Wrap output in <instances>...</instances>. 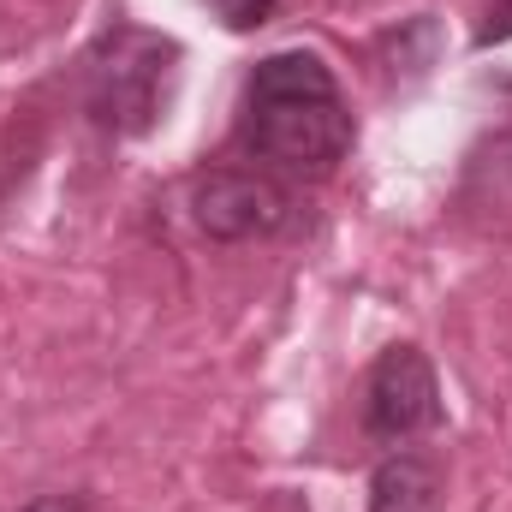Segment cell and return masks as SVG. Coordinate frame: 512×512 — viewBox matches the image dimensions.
<instances>
[{
  "label": "cell",
  "mask_w": 512,
  "mask_h": 512,
  "mask_svg": "<svg viewBox=\"0 0 512 512\" xmlns=\"http://www.w3.org/2000/svg\"><path fill=\"white\" fill-rule=\"evenodd\" d=\"M364 429L382 447H405L441 429V382L417 346H387L364 382Z\"/></svg>",
  "instance_id": "3957f363"
},
{
  "label": "cell",
  "mask_w": 512,
  "mask_h": 512,
  "mask_svg": "<svg viewBox=\"0 0 512 512\" xmlns=\"http://www.w3.org/2000/svg\"><path fill=\"white\" fill-rule=\"evenodd\" d=\"M352 137H358L352 108L322 54L280 48V54L256 60L251 84H245V126H239V143L256 161H268L280 173L322 179L340 167Z\"/></svg>",
  "instance_id": "6da1fadb"
},
{
  "label": "cell",
  "mask_w": 512,
  "mask_h": 512,
  "mask_svg": "<svg viewBox=\"0 0 512 512\" xmlns=\"http://www.w3.org/2000/svg\"><path fill=\"white\" fill-rule=\"evenodd\" d=\"M24 512H84V501H72V495H42V501H30Z\"/></svg>",
  "instance_id": "ba28073f"
},
{
  "label": "cell",
  "mask_w": 512,
  "mask_h": 512,
  "mask_svg": "<svg viewBox=\"0 0 512 512\" xmlns=\"http://www.w3.org/2000/svg\"><path fill=\"white\" fill-rule=\"evenodd\" d=\"M179 72V42L120 24L90 48V114L120 137H143L161 120Z\"/></svg>",
  "instance_id": "7a4b0ae2"
},
{
  "label": "cell",
  "mask_w": 512,
  "mask_h": 512,
  "mask_svg": "<svg viewBox=\"0 0 512 512\" xmlns=\"http://www.w3.org/2000/svg\"><path fill=\"white\" fill-rule=\"evenodd\" d=\"M286 215H292V197L251 167H215V173H197L191 185V221L221 245L268 239L286 227Z\"/></svg>",
  "instance_id": "277c9868"
},
{
  "label": "cell",
  "mask_w": 512,
  "mask_h": 512,
  "mask_svg": "<svg viewBox=\"0 0 512 512\" xmlns=\"http://www.w3.org/2000/svg\"><path fill=\"white\" fill-rule=\"evenodd\" d=\"M471 42H477V48H501V42H512V0H489V6H483V24H477Z\"/></svg>",
  "instance_id": "52a82bcc"
},
{
  "label": "cell",
  "mask_w": 512,
  "mask_h": 512,
  "mask_svg": "<svg viewBox=\"0 0 512 512\" xmlns=\"http://www.w3.org/2000/svg\"><path fill=\"white\" fill-rule=\"evenodd\" d=\"M441 507V465L429 453H387L370 477V512H435Z\"/></svg>",
  "instance_id": "5b68a950"
},
{
  "label": "cell",
  "mask_w": 512,
  "mask_h": 512,
  "mask_svg": "<svg viewBox=\"0 0 512 512\" xmlns=\"http://www.w3.org/2000/svg\"><path fill=\"white\" fill-rule=\"evenodd\" d=\"M209 6H215V18L227 30H256V24L274 18V0H209Z\"/></svg>",
  "instance_id": "8992f818"
}]
</instances>
